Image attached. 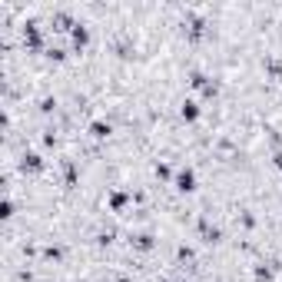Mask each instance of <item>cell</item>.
Instances as JSON below:
<instances>
[{"mask_svg":"<svg viewBox=\"0 0 282 282\" xmlns=\"http://www.w3.org/2000/svg\"><path fill=\"white\" fill-rule=\"evenodd\" d=\"M113 133V126L110 123H103V120H97V123H90V136H97V139H106Z\"/></svg>","mask_w":282,"mask_h":282,"instance_id":"7a4b0ae2","label":"cell"},{"mask_svg":"<svg viewBox=\"0 0 282 282\" xmlns=\"http://www.w3.org/2000/svg\"><path fill=\"white\" fill-rule=\"evenodd\" d=\"M199 116V103L196 100H183V120H196Z\"/></svg>","mask_w":282,"mask_h":282,"instance_id":"3957f363","label":"cell"},{"mask_svg":"<svg viewBox=\"0 0 282 282\" xmlns=\"http://www.w3.org/2000/svg\"><path fill=\"white\" fill-rule=\"evenodd\" d=\"M176 189H179V193H193V189H196V173H193V169H179Z\"/></svg>","mask_w":282,"mask_h":282,"instance_id":"6da1fadb","label":"cell"},{"mask_svg":"<svg viewBox=\"0 0 282 282\" xmlns=\"http://www.w3.org/2000/svg\"><path fill=\"white\" fill-rule=\"evenodd\" d=\"M272 163H275V169H279V173H282V150H279V153L272 156Z\"/></svg>","mask_w":282,"mask_h":282,"instance_id":"5b68a950","label":"cell"},{"mask_svg":"<svg viewBox=\"0 0 282 282\" xmlns=\"http://www.w3.org/2000/svg\"><path fill=\"white\" fill-rule=\"evenodd\" d=\"M126 202H129V196H126V193H113V196H110V209H113V213H120Z\"/></svg>","mask_w":282,"mask_h":282,"instance_id":"277c9868","label":"cell"}]
</instances>
